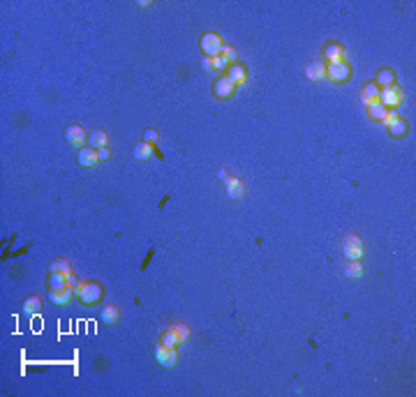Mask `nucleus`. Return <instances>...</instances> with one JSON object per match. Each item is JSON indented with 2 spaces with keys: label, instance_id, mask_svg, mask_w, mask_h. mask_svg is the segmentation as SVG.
<instances>
[{
  "label": "nucleus",
  "instance_id": "nucleus-1",
  "mask_svg": "<svg viewBox=\"0 0 416 397\" xmlns=\"http://www.w3.org/2000/svg\"><path fill=\"white\" fill-rule=\"evenodd\" d=\"M77 296L83 305H97L104 296V289H102V284H97V282H86V284H79L77 287Z\"/></svg>",
  "mask_w": 416,
  "mask_h": 397
},
{
  "label": "nucleus",
  "instance_id": "nucleus-2",
  "mask_svg": "<svg viewBox=\"0 0 416 397\" xmlns=\"http://www.w3.org/2000/svg\"><path fill=\"white\" fill-rule=\"evenodd\" d=\"M199 44H201V51L206 58H218V55H222V49H225V44H222V39L218 37V33H203L201 39H199Z\"/></svg>",
  "mask_w": 416,
  "mask_h": 397
},
{
  "label": "nucleus",
  "instance_id": "nucleus-3",
  "mask_svg": "<svg viewBox=\"0 0 416 397\" xmlns=\"http://www.w3.org/2000/svg\"><path fill=\"white\" fill-rule=\"evenodd\" d=\"M342 254H345L349 261H358L363 256V240L356 234L345 236V240H342Z\"/></svg>",
  "mask_w": 416,
  "mask_h": 397
},
{
  "label": "nucleus",
  "instance_id": "nucleus-4",
  "mask_svg": "<svg viewBox=\"0 0 416 397\" xmlns=\"http://www.w3.org/2000/svg\"><path fill=\"white\" fill-rule=\"evenodd\" d=\"M326 76H329L331 81H335V83H342V81H347V79L351 76V67L347 65L345 60L329 63V67H326Z\"/></svg>",
  "mask_w": 416,
  "mask_h": 397
},
{
  "label": "nucleus",
  "instance_id": "nucleus-5",
  "mask_svg": "<svg viewBox=\"0 0 416 397\" xmlns=\"http://www.w3.org/2000/svg\"><path fill=\"white\" fill-rule=\"evenodd\" d=\"M379 104H384L386 109H389V106H400V104H402V90H400L398 86L379 88Z\"/></svg>",
  "mask_w": 416,
  "mask_h": 397
},
{
  "label": "nucleus",
  "instance_id": "nucleus-6",
  "mask_svg": "<svg viewBox=\"0 0 416 397\" xmlns=\"http://www.w3.org/2000/svg\"><path fill=\"white\" fill-rule=\"evenodd\" d=\"M213 93L218 99H229L236 93V83L231 81L229 76H220L218 81L213 83Z\"/></svg>",
  "mask_w": 416,
  "mask_h": 397
},
{
  "label": "nucleus",
  "instance_id": "nucleus-7",
  "mask_svg": "<svg viewBox=\"0 0 416 397\" xmlns=\"http://www.w3.org/2000/svg\"><path fill=\"white\" fill-rule=\"evenodd\" d=\"M155 358H158V363L162 365V367H174V365L178 363L176 349H169V347H165V344L155 347Z\"/></svg>",
  "mask_w": 416,
  "mask_h": 397
},
{
  "label": "nucleus",
  "instance_id": "nucleus-8",
  "mask_svg": "<svg viewBox=\"0 0 416 397\" xmlns=\"http://www.w3.org/2000/svg\"><path fill=\"white\" fill-rule=\"evenodd\" d=\"M384 123H386V130H389L391 136H405L407 130H409V127H407V120H402L395 114H389Z\"/></svg>",
  "mask_w": 416,
  "mask_h": 397
},
{
  "label": "nucleus",
  "instance_id": "nucleus-9",
  "mask_svg": "<svg viewBox=\"0 0 416 397\" xmlns=\"http://www.w3.org/2000/svg\"><path fill=\"white\" fill-rule=\"evenodd\" d=\"M86 139H88V134H86V130H83L81 125H70V127L65 130V141L70 143V146L83 148Z\"/></svg>",
  "mask_w": 416,
  "mask_h": 397
},
{
  "label": "nucleus",
  "instance_id": "nucleus-10",
  "mask_svg": "<svg viewBox=\"0 0 416 397\" xmlns=\"http://www.w3.org/2000/svg\"><path fill=\"white\" fill-rule=\"evenodd\" d=\"M77 162L81 164V166H95V164L99 162L97 150H95V148H90V146L79 148V152H77Z\"/></svg>",
  "mask_w": 416,
  "mask_h": 397
},
{
  "label": "nucleus",
  "instance_id": "nucleus-11",
  "mask_svg": "<svg viewBox=\"0 0 416 397\" xmlns=\"http://www.w3.org/2000/svg\"><path fill=\"white\" fill-rule=\"evenodd\" d=\"M225 187H227L229 199H243V196H245V185H243L241 178H227Z\"/></svg>",
  "mask_w": 416,
  "mask_h": 397
},
{
  "label": "nucleus",
  "instance_id": "nucleus-12",
  "mask_svg": "<svg viewBox=\"0 0 416 397\" xmlns=\"http://www.w3.org/2000/svg\"><path fill=\"white\" fill-rule=\"evenodd\" d=\"M324 55L329 58V63H338V60H345V46H342V44L331 42V44H326V46H324Z\"/></svg>",
  "mask_w": 416,
  "mask_h": 397
},
{
  "label": "nucleus",
  "instance_id": "nucleus-13",
  "mask_svg": "<svg viewBox=\"0 0 416 397\" xmlns=\"http://www.w3.org/2000/svg\"><path fill=\"white\" fill-rule=\"evenodd\" d=\"M70 298H72V287L51 289V291H49V300L54 305H65V303H70Z\"/></svg>",
  "mask_w": 416,
  "mask_h": 397
},
{
  "label": "nucleus",
  "instance_id": "nucleus-14",
  "mask_svg": "<svg viewBox=\"0 0 416 397\" xmlns=\"http://www.w3.org/2000/svg\"><path fill=\"white\" fill-rule=\"evenodd\" d=\"M99 319H102V323L111 326V323H116L118 319H121V312H118L116 305H104L102 310H99Z\"/></svg>",
  "mask_w": 416,
  "mask_h": 397
},
{
  "label": "nucleus",
  "instance_id": "nucleus-15",
  "mask_svg": "<svg viewBox=\"0 0 416 397\" xmlns=\"http://www.w3.org/2000/svg\"><path fill=\"white\" fill-rule=\"evenodd\" d=\"M305 76L310 79V81H319V79L326 76V65L319 63V60H315V63H310V65L305 67Z\"/></svg>",
  "mask_w": 416,
  "mask_h": 397
},
{
  "label": "nucleus",
  "instance_id": "nucleus-16",
  "mask_svg": "<svg viewBox=\"0 0 416 397\" xmlns=\"http://www.w3.org/2000/svg\"><path fill=\"white\" fill-rule=\"evenodd\" d=\"M361 102L366 104H373V102H379V88L375 83H366L363 86V93H361Z\"/></svg>",
  "mask_w": 416,
  "mask_h": 397
},
{
  "label": "nucleus",
  "instance_id": "nucleus-17",
  "mask_svg": "<svg viewBox=\"0 0 416 397\" xmlns=\"http://www.w3.org/2000/svg\"><path fill=\"white\" fill-rule=\"evenodd\" d=\"M368 116L373 120H386V116H389V109L384 106V104H379V102H373V104H368Z\"/></svg>",
  "mask_w": 416,
  "mask_h": 397
},
{
  "label": "nucleus",
  "instance_id": "nucleus-18",
  "mask_svg": "<svg viewBox=\"0 0 416 397\" xmlns=\"http://www.w3.org/2000/svg\"><path fill=\"white\" fill-rule=\"evenodd\" d=\"M375 86L377 88H389V86H395V74L393 70H382L375 79Z\"/></svg>",
  "mask_w": 416,
  "mask_h": 397
},
{
  "label": "nucleus",
  "instance_id": "nucleus-19",
  "mask_svg": "<svg viewBox=\"0 0 416 397\" xmlns=\"http://www.w3.org/2000/svg\"><path fill=\"white\" fill-rule=\"evenodd\" d=\"M227 76H229L236 86H243V83H245V79H247L245 67H241V65H231L229 72H227Z\"/></svg>",
  "mask_w": 416,
  "mask_h": 397
},
{
  "label": "nucleus",
  "instance_id": "nucleus-20",
  "mask_svg": "<svg viewBox=\"0 0 416 397\" xmlns=\"http://www.w3.org/2000/svg\"><path fill=\"white\" fill-rule=\"evenodd\" d=\"M49 272H58V275H67V277H70V275H72V266H70V261H67V259H56V261H51Z\"/></svg>",
  "mask_w": 416,
  "mask_h": 397
},
{
  "label": "nucleus",
  "instance_id": "nucleus-21",
  "mask_svg": "<svg viewBox=\"0 0 416 397\" xmlns=\"http://www.w3.org/2000/svg\"><path fill=\"white\" fill-rule=\"evenodd\" d=\"M39 310H42V300H39L37 296H30V298L23 300V312H26V314H37Z\"/></svg>",
  "mask_w": 416,
  "mask_h": 397
},
{
  "label": "nucleus",
  "instance_id": "nucleus-22",
  "mask_svg": "<svg viewBox=\"0 0 416 397\" xmlns=\"http://www.w3.org/2000/svg\"><path fill=\"white\" fill-rule=\"evenodd\" d=\"M65 287H70V277L67 275H58V272H51L49 289H65Z\"/></svg>",
  "mask_w": 416,
  "mask_h": 397
},
{
  "label": "nucleus",
  "instance_id": "nucleus-23",
  "mask_svg": "<svg viewBox=\"0 0 416 397\" xmlns=\"http://www.w3.org/2000/svg\"><path fill=\"white\" fill-rule=\"evenodd\" d=\"M150 155H153V146H150V143L141 141V143H137V146H134V157H137V159H148Z\"/></svg>",
  "mask_w": 416,
  "mask_h": 397
},
{
  "label": "nucleus",
  "instance_id": "nucleus-24",
  "mask_svg": "<svg viewBox=\"0 0 416 397\" xmlns=\"http://www.w3.org/2000/svg\"><path fill=\"white\" fill-rule=\"evenodd\" d=\"M90 143H93L95 150L104 148V146H107V132H104V130H95V132H90Z\"/></svg>",
  "mask_w": 416,
  "mask_h": 397
},
{
  "label": "nucleus",
  "instance_id": "nucleus-25",
  "mask_svg": "<svg viewBox=\"0 0 416 397\" xmlns=\"http://www.w3.org/2000/svg\"><path fill=\"white\" fill-rule=\"evenodd\" d=\"M162 344H165V347H169V349H176L178 344H183V342H181V337L176 335L174 328H169V330H167L165 335H162Z\"/></svg>",
  "mask_w": 416,
  "mask_h": 397
},
{
  "label": "nucleus",
  "instance_id": "nucleus-26",
  "mask_svg": "<svg viewBox=\"0 0 416 397\" xmlns=\"http://www.w3.org/2000/svg\"><path fill=\"white\" fill-rule=\"evenodd\" d=\"M345 275H347V277H361V275H363V266L358 261H349V263H347V268H345Z\"/></svg>",
  "mask_w": 416,
  "mask_h": 397
},
{
  "label": "nucleus",
  "instance_id": "nucleus-27",
  "mask_svg": "<svg viewBox=\"0 0 416 397\" xmlns=\"http://www.w3.org/2000/svg\"><path fill=\"white\" fill-rule=\"evenodd\" d=\"M171 328H174V330H176V335L181 337V342H185V339L190 337V328H187L185 323H176V326H171Z\"/></svg>",
  "mask_w": 416,
  "mask_h": 397
},
{
  "label": "nucleus",
  "instance_id": "nucleus-28",
  "mask_svg": "<svg viewBox=\"0 0 416 397\" xmlns=\"http://www.w3.org/2000/svg\"><path fill=\"white\" fill-rule=\"evenodd\" d=\"M143 141H146V143H155V141H158V130H153V127L143 130Z\"/></svg>",
  "mask_w": 416,
  "mask_h": 397
},
{
  "label": "nucleus",
  "instance_id": "nucleus-29",
  "mask_svg": "<svg viewBox=\"0 0 416 397\" xmlns=\"http://www.w3.org/2000/svg\"><path fill=\"white\" fill-rule=\"evenodd\" d=\"M227 65H229V60H227L225 55H218V58H213V70H227Z\"/></svg>",
  "mask_w": 416,
  "mask_h": 397
},
{
  "label": "nucleus",
  "instance_id": "nucleus-30",
  "mask_svg": "<svg viewBox=\"0 0 416 397\" xmlns=\"http://www.w3.org/2000/svg\"><path fill=\"white\" fill-rule=\"evenodd\" d=\"M97 157H99V162H107V159L111 157L109 148H107V146H104V148H99V150H97Z\"/></svg>",
  "mask_w": 416,
  "mask_h": 397
},
{
  "label": "nucleus",
  "instance_id": "nucleus-31",
  "mask_svg": "<svg viewBox=\"0 0 416 397\" xmlns=\"http://www.w3.org/2000/svg\"><path fill=\"white\" fill-rule=\"evenodd\" d=\"M203 70H206V72L213 70V60H211V58H203Z\"/></svg>",
  "mask_w": 416,
  "mask_h": 397
},
{
  "label": "nucleus",
  "instance_id": "nucleus-32",
  "mask_svg": "<svg viewBox=\"0 0 416 397\" xmlns=\"http://www.w3.org/2000/svg\"><path fill=\"white\" fill-rule=\"evenodd\" d=\"M218 178H220V180H227L229 176H227V171H225V169H220V171H218Z\"/></svg>",
  "mask_w": 416,
  "mask_h": 397
}]
</instances>
